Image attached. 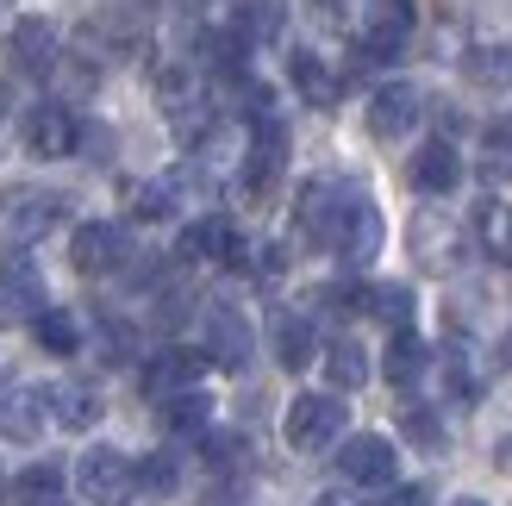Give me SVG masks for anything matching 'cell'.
<instances>
[{
    "label": "cell",
    "mask_w": 512,
    "mask_h": 506,
    "mask_svg": "<svg viewBox=\"0 0 512 506\" xmlns=\"http://www.w3.org/2000/svg\"><path fill=\"white\" fill-rule=\"evenodd\" d=\"M200 369H207V357H200V350H163V357L144 369V394L169 400V394L194 388V382H200Z\"/></svg>",
    "instance_id": "4fadbf2b"
},
{
    "label": "cell",
    "mask_w": 512,
    "mask_h": 506,
    "mask_svg": "<svg viewBox=\"0 0 512 506\" xmlns=\"http://www.w3.org/2000/svg\"><path fill=\"white\" fill-rule=\"evenodd\" d=\"M475 225H481V244H488V257L494 263H512V207H481L475 213Z\"/></svg>",
    "instance_id": "83f0119b"
},
{
    "label": "cell",
    "mask_w": 512,
    "mask_h": 506,
    "mask_svg": "<svg viewBox=\"0 0 512 506\" xmlns=\"http://www.w3.org/2000/svg\"><path fill=\"white\" fill-rule=\"evenodd\" d=\"M381 369H388V382H394V388H413L419 375H425V344H419L413 332H394L388 363H381Z\"/></svg>",
    "instance_id": "d4e9b609"
},
{
    "label": "cell",
    "mask_w": 512,
    "mask_h": 506,
    "mask_svg": "<svg viewBox=\"0 0 512 506\" xmlns=\"http://www.w3.org/2000/svg\"><path fill=\"white\" fill-rule=\"evenodd\" d=\"M182 257H219V263H244L250 250H244V238H238L225 219H200V225H188V238H182Z\"/></svg>",
    "instance_id": "2e32d148"
},
{
    "label": "cell",
    "mask_w": 512,
    "mask_h": 506,
    "mask_svg": "<svg viewBox=\"0 0 512 506\" xmlns=\"http://www.w3.org/2000/svg\"><path fill=\"white\" fill-rule=\"evenodd\" d=\"M388 506H425V494H419V488H400V494H394Z\"/></svg>",
    "instance_id": "e575fe53"
},
{
    "label": "cell",
    "mask_w": 512,
    "mask_h": 506,
    "mask_svg": "<svg viewBox=\"0 0 512 506\" xmlns=\"http://www.w3.org/2000/svg\"><path fill=\"white\" fill-rule=\"evenodd\" d=\"M32 332H38V344L50 350V357H75V350H82V325H75V313L44 307V313L32 319Z\"/></svg>",
    "instance_id": "7402d4cb"
},
{
    "label": "cell",
    "mask_w": 512,
    "mask_h": 506,
    "mask_svg": "<svg viewBox=\"0 0 512 506\" xmlns=\"http://www.w3.org/2000/svg\"><path fill=\"white\" fill-rule=\"evenodd\" d=\"M319 506H338V500H319Z\"/></svg>",
    "instance_id": "ab89813d"
},
{
    "label": "cell",
    "mask_w": 512,
    "mask_h": 506,
    "mask_svg": "<svg viewBox=\"0 0 512 506\" xmlns=\"http://www.w3.org/2000/svg\"><path fill=\"white\" fill-rule=\"evenodd\" d=\"M207 419H213V400L200 388H182V394L163 400V425H169V432H207Z\"/></svg>",
    "instance_id": "cb8c5ba5"
},
{
    "label": "cell",
    "mask_w": 512,
    "mask_h": 506,
    "mask_svg": "<svg viewBox=\"0 0 512 506\" xmlns=\"http://www.w3.org/2000/svg\"><path fill=\"white\" fill-rule=\"evenodd\" d=\"M313 325L306 319H294V313H275V357H281V369H306L313 363Z\"/></svg>",
    "instance_id": "d6986e66"
},
{
    "label": "cell",
    "mask_w": 512,
    "mask_h": 506,
    "mask_svg": "<svg viewBox=\"0 0 512 506\" xmlns=\"http://www.w3.org/2000/svg\"><path fill=\"white\" fill-rule=\"evenodd\" d=\"M456 182H463V157H456V144L431 138L419 157H413V188L419 194H450Z\"/></svg>",
    "instance_id": "9a60e30c"
},
{
    "label": "cell",
    "mask_w": 512,
    "mask_h": 506,
    "mask_svg": "<svg viewBox=\"0 0 512 506\" xmlns=\"http://www.w3.org/2000/svg\"><path fill=\"white\" fill-rule=\"evenodd\" d=\"M44 419H50L44 388H13L7 400H0V438H13V444L44 438Z\"/></svg>",
    "instance_id": "30bf717a"
},
{
    "label": "cell",
    "mask_w": 512,
    "mask_h": 506,
    "mask_svg": "<svg viewBox=\"0 0 512 506\" xmlns=\"http://www.w3.org/2000/svg\"><path fill=\"white\" fill-rule=\"evenodd\" d=\"M456 506H481V500H456Z\"/></svg>",
    "instance_id": "f35d334b"
},
{
    "label": "cell",
    "mask_w": 512,
    "mask_h": 506,
    "mask_svg": "<svg viewBox=\"0 0 512 506\" xmlns=\"http://www.w3.org/2000/svg\"><path fill=\"white\" fill-rule=\"evenodd\" d=\"M500 357H506V363H512V338H506V350H500Z\"/></svg>",
    "instance_id": "8d00e7d4"
},
{
    "label": "cell",
    "mask_w": 512,
    "mask_h": 506,
    "mask_svg": "<svg viewBox=\"0 0 512 506\" xmlns=\"http://www.w3.org/2000/svg\"><path fill=\"white\" fill-rule=\"evenodd\" d=\"M500 457H506V463H512V444H506V450H500Z\"/></svg>",
    "instance_id": "74e56055"
},
{
    "label": "cell",
    "mask_w": 512,
    "mask_h": 506,
    "mask_svg": "<svg viewBox=\"0 0 512 506\" xmlns=\"http://www.w3.org/2000/svg\"><path fill=\"white\" fill-rule=\"evenodd\" d=\"M325 375H331V388H363V382H369L363 344H356V338H338V344L325 350Z\"/></svg>",
    "instance_id": "603a6c76"
},
{
    "label": "cell",
    "mask_w": 512,
    "mask_h": 506,
    "mask_svg": "<svg viewBox=\"0 0 512 506\" xmlns=\"http://www.w3.org/2000/svg\"><path fill=\"white\" fill-rule=\"evenodd\" d=\"M338 469H344V482H356V488H388L394 469H400V450H394V438L363 432V438H344Z\"/></svg>",
    "instance_id": "277c9868"
},
{
    "label": "cell",
    "mask_w": 512,
    "mask_h": 506,
    "mask_svg": "<svg viewBox=\"0 0 512 506\" xmlns=\"http://www.w3.org/2000/svg\"><path fill=\"white\" fill-rule=\"evenodd\" d=\"M75 132H82V125H75L63 107L25 113V150H32V157H69V150H75Z\"/></svg>",
    "instance_id": "7c38bea8"
},
{
    "label": "cell",
    "mask_w": 512,
    "mask_h": 506,
    "mask_svg": "<svg viewBox=\"0 0 512 506\" xmlns=\"http://www.w3.org/2000/svg\"><path fill=\"white\" fill-rule=\"evenodd\" d=\"M406 32H413V0H375L363 25V57H394Z\"/></svg>",
    "instance_id": "9c48e42d"
},
{
    "label": "cell",
    "mask_w": 512,
    "mask_h": 506,
    "mask_svg": "<svg viewBox=\"0 0 512 506\" xmlns=\"http://www.w3.org/2000/svg\"><path fill=\"white\" fill-rule=\"evenodd\" d=\"M63 482H69L63 463H38V469H25L19 482H13V500L19 506H57L63 500Z\"/></svg>",
    "instance_id": "ffe728a7"
},
{
    "label": "cell",
    "mask_w": 512,
    "mask_h": 506,
    "mask_svg": "<svg viewBox=\"0 0 512 506\" xmlns=\"http://www.w3.org/2000/svg\"><path fill=\"white\" fill-rule=\"evenodd\" d=\"M132 488H144V494H169V488H175V463H169V457H144V463H132Z\"/></svg>",
    "instance_id": "4dcf8cb0"
},
{
    "label": "cell",
    "mask_w": 512,
    "mask_h": 506,
    "mask_svg": "<svg viewBox=\"0 0 512 506\" xmlns=\"http://www.w3.org/2000/svg\"><path fill=\"white\" fill-rule=\"evenodd\" d=\"M288 75H294V88H300L306 107H331V100H338V75H331V69L313 57V50H294Z\"/></svg>",
    "instance_id": "ac0fdd59"
},
{
    "label": "cell",
    "mask_w": 512,
    "mask_h": 506,
    "mask_svg": "<svg viewBox=\"0 0 512 506\" xmlns=\"http://www.w3.org/2000/svg\"><path fill=\"white\" fill-rule=\"evenodd\" d=\"M132 213L138 219H169L175 213V188L169 182H138L132 188Z\"/></svg>",
    "instance_id": "f546056e"
},
{
    "label": "cell",
    "mask_w": 512,
    "mask_h": 506,
    "mask_svg": "<svg viewBox=\"0 0 512 506\" xmlns=\"http://www.w3.org/2000/svg\"><path fill=\"white\" fill-rule=\"evenodd\" d=\"M406 432H413V444H425V450H438L444 444V432H438V419H431V413H406Z\"/></svg>",
    "instance_id": "1f68e13d"
},
{
    "label": "cell",
    "mask_w": 512,
    "mask_h": 506,
    "mask_svg": "<svg viewBox=\"0 0 512 506\" xmlns=\"http://www.w3.org/2000/svg\"><path fill=\"white\" fill-rule=\"evenodd\" d=\"M281 163H288V125L263 113L250 125V144H244V182H250V194H263L281 175Z\"/></svg>",
    "instance_id": "8992f818"
},
{
    "label": "cell",
    "mask_w": 512,
    "mask_h": 506,
    "mask_svg": "<svg viewBox=\"0 0 512 506\" xmlns=\"http://www.w3.org/2000/svg\"><path fill=\"white\" fill-rule=\"evenodd\" d=\"M488 150H494V157H512V119H500L488 132Z\"/></svg>",
    "instance_id": "836d02e7"
},
{
    "label": "cell",
    "mask_w": 512,
    "mask_h": 506,
    "mask_svg": "<svg viewBox=\"0 0 512 506\" xmlns=\"http://www.w3.org/2000/svg\"><path fill=\"white\" fill-rule=\"evenodd\" d=\"M207 357L219 369H244L250 363V325H244V313H232V307L207 313Z\"/></svg>",
    "instance_id": "8fae6325"
},
{
    "label": "cell",
    "mask_w": 512,
    "mask_h": 506,
    "mask_svg": "<svg viewBox=\"0 0 512 506\" xmlns=\"http://www.w3.org/2000/svg\"><path fill=\"white\" fill-rule=\"evenodd\" d=\"M44 400H50V413H57V425H69V432H88V425L100 419V394L94 388L63 382V388H44Z\"/></svg>",
    "instance_id": "e0dca14e"
},
{
    "label": "cell",
    "mask_w": 512,
    "mask_h": 506,
    "mask_svg": "<svg viewBox=\"0 0 512 506\" xmlns=\"http://www.w3.org/2000/svg\"><path fill=\"white\" fill-rule=\"evenodd\" d=\"M300 219L325 250H338L344 263H369L381 250V213L363 188H344V182H313L300 194Z\"/></svg>",
    "instance_id": "6da1fadb"
},
{
    "label": "cell",
    "mask_w": 512,
    "mask_h": 506,
    "mask_svg": "<svg viewBox=\"0 0 512 506\" xmlns=\"http://www.w3.org/2000/svg\"><path fill=\"white\" fill-rule=\"evenodd\" d=\"M207 457L225 469V463H238V457H244V444H238V438H207Z\"/></svg>",
    "instance_id": "d6a6232c"
},
{
    "label": "cell",
    "mask_w": 512,
    "mask_h": 506,
    "mask_svg": "<svg viewBox=\"0 0 512 506\" xmlns=\"http://www.w3.org/2000/svg\"><path fill=\"white\" fill-rule=\"evenodd\" d=\"M281 19H288V0H238V25H232V32L244 44H256V38H275Z\"/></svg>",
    "instance_id": "44dd1931"
},
{
    "label": "cell",
    "mask_w": 512,
    "mask_h": 506,
    "mask_svg": "<svg viewBox=\"0 0 512 506\" xmlns=\"http://www.w3.org/2000/svg\"><path fill=\"white\" fill-rule=\"evenodd\" d=\"M0 63H7L13 75H50V63H57V25L38 19V13H25L13 25L7 50H0Z\"/></svg>",
    "instance_id": "5b68a950"
},
{
    "label": "cell",
    "mask_w": 512,
    "mask_h": 506,
    "mask_svg": "<svg viewBox=\"0 0 512 506\" xmlns=\"http://www.w3.org/2000/svg\"><path fill=\"white\" fill-rule=\"evenodd\" d=\"M344 400L338 394H300L294 407H288V425H281V432H288V444L294 450H325L331 438H344Z\"/></svg>",
    "instance_id": "7a4b0ae2"
},
{
    "label": "cell",
    "mask_w": 512,
    "mask_h": 506,
    "mask_svg": "<svg viewBox=\"0 0 512 506\" xmlns=\"http://www.w3.org/2000/svg\"><path fill=\"white\" fill-rule=\"evenodd\" d=\"M13 319H19V307H13L7 294H0V325H13Z\"/></svg>",
    "instance_id": "d590c367"
},
{
    "label": "cell",
    "mask_w": 512,
    "mask_h": 506,
    "mask_svg": "<svg viewBox=\"0 0 512 506\" xmlns=\"http://www.w3.org/2000/svg\"><path fill=\"white\" fill-rule=\"evenodd\" d=\"M413 119H419V88H406V82L375 88V100H369V132L375 138H400Z\"/></svg>",
    "instance_id": "5bb4252c"
},
{
    "label": "cell",
    "mask_w": 512,
    "mask_h": 506,
    "mask_svg": "<svg viewBox=\"0 0 512 506\" xmlns=\"http://www.w3.org/2000/svg\"><path fill=\"white\" fill-rule=\"evenodd\" d=\"M75 488L88 500H100V506H113L125 488H132V463H125L119 450H88V457L75 463Z\"/></svg>",
    "instance_id": "52a82bcc"
},
{
    "label": "cell",
    "mask_w": 512,
    "mask_h": 506,
    "mask_svg": "<svg viewBox=\"0 0 512 506\" xmlns=\"http://www.w3.org/2000/svg\"><path fill=\"white\" fill-rule=\"evenodd\" d=\"M363 307H369L375 319H388L394 332H406V319H413V294H406V288H369Z\"/></svg>",
    "instance_id": "f1b7e54d"
},
{
    "label": "cell",
    "mask_w": 512,
    "mask_h": 506,
    "mask_svg": "<svg viewBox=\"0 0 512 506\" xmlns=\"http://www.w3.org/2000/svg\"><path fill=\"white\" fill-rule=\"evenodd\" d=\"M7 300L13 307H32V313H44V282H38V269H32V257H7Z\"/></svg>",
    "instance_id": "4316f807"
},
{
    "label": "cell",
    "mask_w": 512,
    "mask_h": 506,
    "mask_svg": "<svg viewBox=\"0 0 512 506\" xmlns=\"http://www.w3.org/2000/svg\"><path fill=\"white\" fill-rule=\"evenodd\" d=\"M463 69H469V82H481V88H512V50H506V44H481V50H469Z\"/></svg>",
    "instance_id": "484cf974"
},
{
    "label": "cell",
    "mask_w": 512,
    "mask_h": 506,
    "mask_svg": "<svg viewBox=\"0 0 512 506\" xmlns=\"http://www.w3.org/2000/svg\"><path fill=\"white\" fill-rule=\"evenodd\" d=\"M57 219H63V194H44V188H25V194L13 188V194H7V225H13L19 244L44 238Z\"/></svg>",
    "instance_id": "ba28073f"
},
{
    "label": "cell",
    "mask_w": 512,
    "mask_h": 506,
    "mask_svg": "<svg viewBox=\"0 0 512 506\" xmlns=\"http://www.w3.org/2000/svg\"><path fill=\"white\" fill-rule=\"evenodd\" d=\"M125 257H132V238H125V225H113V219H88L82 232L69 238V263L82 275H113Z\"/></svg>",
    "instance_id": "3957f363"
}]
</instances>
